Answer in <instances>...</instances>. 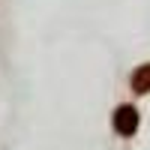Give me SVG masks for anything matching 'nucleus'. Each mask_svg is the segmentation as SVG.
<instances>
[{
	"label": "nucleus",
	"mask_w": 150,
	"mask_h": 150,
	"mask_svg": "<svg viewBox=\"0 0 150 150\" xmlns=\"http://www.w3.org/2000/svg\"><path fill=\"white\" fill-rule=\"evenodd\" d=\"M138 123H141V114L135 105H117L114 114H111V126H114L117 135H123V138H129V135L138 132Z\"/></svg>",
	"instance_id": "f257e3e1"
},
{
	"label": "nucleus",
	"mask_w": 150,
	"mask_h": 150,
	"mask_svg": "<svg viewBox=\"0 0 150 150\" xmlns=\"http://www.w3.org/2000/svg\"><path fill=\"white\" fill-rule=\"evenodd\" d=\"M129 87H132L135 93H141V96H144V93H150V63H141L138 69L132 72Z\"/></svg>",
	"instance_id": "f03ea898"
}]
</instances>
